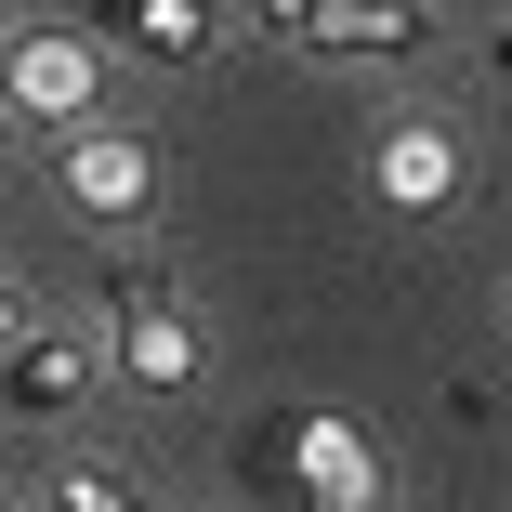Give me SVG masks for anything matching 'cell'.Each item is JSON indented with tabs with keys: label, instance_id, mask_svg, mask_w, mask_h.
<instances>
[{
	"label": "cell",
	"instance_id": "6da1fadb",
	"mask_svg": "<svg viewBox=\"0 0 512 512\" xmlns=\"http://www.w3.org/2000/svg\"><path fill=\"white\" fill-rule=\"evenodd\" d=\"M250 27L302 66H447L460 53L434 0H250Z\"/></svg>",
	"mask_w": 512,
	"mask_h": 512
},
{
	"label": "cell",
	"instance_id": "7a4b0ae2",
	"mask_svg": "<svg viewBox=\"0 0 512 512\" xmlns=\"http://www.w3.org/2000/svg\"><path fill=\"white\" fill-rule=\"evenodd\" d=\"M0 119L14 132H79V119H106V40L92 27H14L0 40Z\"/></svg>",
	"mask_w": 512,
	"mask_h": 512
},
{
	"label": "cell",
	"instance_id": "3957f363",
	"mask_svg": "<svg viewBox=\"0 0 512 512\" xmlns=\"http://www.w3.org/2000/svg\"><path fill=\"white\" fill-rule=\"evenodd\" d=\"M106 355H119V381H132V394H158V407H184V394H197V368H211L197 316H184L158 276H119V329H106Z\"/></svg>",
	"mask_w": 512,
	"mask_h": 512
},
{
	"label": "cell",
	"instance_id": "277c9868",
	"mask_svg": "<svg viewBox=\"0 0 512 512\" xmlns=\"http://www.w3.org/2000/svg\"><path fill=\"white\" fill-rule=\"evenodd\" d=\"M53 184H66L79 224H145V211H158V145L119 132V119H79L66 158H53Z\"/></svg>",
	"mask_w": 512,
	"mask_h": 512
},
{
	"label": "cell",
	"instance_id": "5b68a950",
	"mask_svg": "<svg viewBox=\"0 0 512 512\" xmlns=\"http://www.w3.org/2000/svg\"><path fill=\"white\" fill-rule=\"evenodd\" d=\"M92 368H106V342L92 329H14L0 342V407L40 434V421H79L92 407Z\"/></svg>",
	"mask_w": 512,
	"mask_h": 512
},
{
	"label": "cell",
	"instance_id": "8992f818",
	"mask_svg": "<svg viewBox=\"0 0 512 512\" xmlns=\"http://www.w3.org/2000/svg\"><path fill=\"white\" fill-rule=\"evenodd\" d=\"M460 184H473V145H460L447 119H394V132L368 145V197H381V211H447Z\"/></svg>",
	"mask_w": 512,
	"mask_h": 512
},
{
	"label": "cell",
	"instance_id": "52a82bcc",
	"mask_svg": "<svg viewBox=\"0 0 512 512\" xmlns=\"http://www.w3.org/2000/svg\"><path fill=\"white\" fill-rule=\"evenodd\" d=\"M92 27L119 53H145V66H211V40H224L211 0H92Z\"/></svg>",
	"mask_w": 512,
	"mask_h": 512
},
{
	"label": "cell",
	"instance_id": "ba28073f",
	"mask_svg": "<svg viewBox=\"0 0 512 512\" xmlns=\"http://www.w3.org/2000/svg\"><path fill=\"white\" fill-rule=\"evenodd\" d=\"M302 460H316V512H381V460L355 434H316Z\"/></svg>",
	"mask_w": 512,
	"mask_h": 512
},
{
	"label": "cell",
	"instance_id": "9c48e42d",
	"mask_svg": "<svg viewBox=\"0 0 512 512\" xmlns=\"http://www.w3.org/2000/svg\"><path fill=\"white\" fill-rule=\"evenodd\" d=\"M40 499H53V512H145V499H132V473H119V460H66V473H53V486H40Z\"/></svg>",
	"mask_w": 512,
	"mask_h": 512
},
{
	"label": "cell",
	"instance_id": "30bf717a",
	"mask_svg": "<svg viewBox=\"0 0 512 512\" xmlns=\"http://www.w3.org/2000/svg\"><path fill=\"white\" fill-rule=\"evenodd\" d=\"M27 329V289H14V263H0V342H14Z\"/></svg>",
	"mask_w": 512,
	"mask_h": 512
},
{
	"label": "cell",
	"instance_id": "8fae6325",
	"mask_svg": "<svg viewBox=\"0 0 512 512\" xmlns=\"http://www.w3.org/2000/svg\"><path fill=\"white\" fill-rule=\"evenodd\" d=\"M499 53H512V40H499Z\"/></svg>",
	"mask_w": 512,
	"mask_h": 512
}]
</instances>
